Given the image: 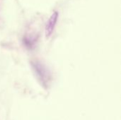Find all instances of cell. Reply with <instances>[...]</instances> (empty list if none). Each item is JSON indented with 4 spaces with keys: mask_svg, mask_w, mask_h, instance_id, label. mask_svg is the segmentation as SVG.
<instances>
[{
    "mask_svg": "<svg viewBox=\"0 0 121 120\" xmlns=\"http://www.w3.org/2000/svg\"><path fill=\"white\" fill-rule=\"evenodd\" d=\"M58 16L59 13L57 11H54L52 15L50 16V17L49 18L46 25H45V37L47 38L50 37L51 36V35L52 34L54 29L55 28L56 23L57 22V19H58Z\"/></svg>",
    "mask_w": 121,
    "mask_h": 120,
    "instance_id": "cell-1",
    "label": "cell"
}]
</instances>
